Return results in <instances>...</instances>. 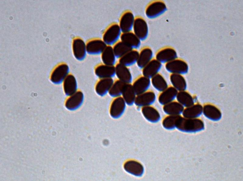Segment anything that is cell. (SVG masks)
<instances>
[{
  "instance_id": "obj_1",
  "label": "cell",
  "mask_w": 243,
  "mask_h": 181,
  "mask_svg": "<svg viewBox=\"0 0 243 181\" xmlns=\"http://www.w3.org/2000/svg\"><path fill=\"white\" fill-rule=\"evenodd\" d=\"M176 128L182 132L195 133L203 130L204 125L203 121L198 118H187L179 115L176 122Z\"/></svg>"
},
{
  "instance_id": "obj_2",
  "label": "cell",
  "mask_w": 243,
  "mask_h": 181,
  "mask_svg": "<svg viewBox=\"0 0 243 181\" xmlns=\"http://www.w3.org/2000/svg\"><path fill=\"white\" fill-rule=\"evenodd\" d=\"M121 32L118 24L112 23L103 32L102 40L107 45H113L119 40Z\"/></svg>"
},
{
  "instance_id": "obj_3",
  "label": "cell",
  "mask_w": 243,
  "mask_h": 181,
  "mask_svg": "<svg viewBox=\"0 0 243 181\" xmlns=\"http://www.w3.org/2000/svg\"><path fill=\"white\" fill-rule=\"evenodd\" d=\"M166 5L162 0H153L146 5L145 13L148 18H155L164 13L167 10Z\"/></svg>"
},
{
  "instance_id": "obj_4",
  "label": "cell",
  "mask_w": 243,
  "mask_h": 181,
  "mask_svg": "<svg viewBox=\"0 0 243 181\" xmlns=\"http://www.w3.org/2000/svg\"><path fill=\"white\" fill-rule=\"evenodd\" d=\"M165 67L171 73L183 75L187 74L188 71L187 63L184 60L177 58L165 63Z\"/></svg>"
},
{
  "instance_id": "obj_5",
  "label": "cell",
  "mask_w": 243,
  "mask_h": 181,
  "mask_svg": "<svg viewBox=\"0 0 243 181\" xmlns=\"http://www.w3.org/2000/svg\"><path fill=\"white\" fill-rule=\"evenodd\" d=\"M133 29L134 33L140 40L143 41L147 38L148 34V25L142 17L137 16L135 17Z\"/></svg>"
},
{
  "instance_id": "obj_6",
  "label": "cell",
  "mask_w": 243,
  "mask_h": 181,
  "mask_svg": "<svg viewBox=\"0 0 243 181\" xmlns=\"http://www.w3.org/2000/svg\"><path fill=\"white\" fill-rule=\"evenodd\" d=\"M72 49L73 55L79 61L83 60L86 55V43L79 37H74L72 42Z\"/></svg>"
},
{
  "instance_id": "obj_7",
  "label": "cell",
  "mask_w": 243,
  "mask_h": 181,
  "mask_svg": "<svg viewBox=\"0 0 243 181\" xmlns=\"http://www.w3.org/2000/svg\"><path fill=\"white\" fill-rule=\"evenodd\" d=\"M86 43L87 53L92 55L101 54L107 46L102 39L98 38L90 39Z\"/></svg>"
},
{
  "instance_id": "obj_8",
  "label": "cell",
  "mask_w": 243,
  "mask_h": 181,
  "mask_svg": "<svg viewBox=\"0 0 243 181\" xmlns=\"http://www.w3.org/2000/svg\"><path fill=\"white\" fill-rule=\"evenodd\" d=\"M126 105L122 96L114 98L110 107L109 113L111 116L115 119L120 117L125 110Z\"/></svg>"
},
{
  "instance_id": "obj_9",
  "label": "cell",
  "mask_w": 243,
  "mask_h": 181,
  "mask_svg": "<svg viewBox=\"0 0 243 181\" xmlns=\"http://www.w3.org/2000/svg\"><path fill=\"white\" fill-rule=\"evenodd\" d=\"M177 58L176 51L173 47L169 46L161 48L156 53L155 58L161 63H166Z\"/></svg>"
},
{
  "instance_id": "obj_10",
  "label": "cell",
  "mask_w": 243,
  "mask_h": 181,
  "mask_svg": "<svg viewBox=\"0 0 243 181\" xmlns=\"http://www.w3.org/2000/svg\"><path fill=\"white\" fill-rule=\"evenodd\" d=\"M69 69L67 64L62 63L54 69L51 76V80L55 84H60L69 74Z\"/></svg>"
},
{
  "instance_id": "obj_11",
  "label": "cell",
  "mask_w": 243,
  "mask_h": 181,
  "mask_svg": "<svg viewBox=\"0 0 243 181\" xmlns=\"http://www.w3.org/2000/svg\"><path fill=\"white\" fill-rule=\"evenodd\" d=\"M134 20L135 17L131 11L126 10L123 12L120 17L118 24L122 32L131 31Z\"/></svg>"
},
{
  "instance_id": "obj_12",
  "label": "cell",
  "mask_w": 243,
  "mask_h": 181,
  "mask_svg": "<svg viewBox=\"0 0 243 181\" xmlns=\"http://www.w3.org/2000/svg\"><path fill=\"white\" fill-rule=\"evenodd\" d=\"M84 100L83 93L80 90H78L75 93L69 96L65 101V106L69 110L75 111L82 106Z\"/></svg>"
},
{
  "instance_id": "obj_13",
  "label": "cell",
  "mask_w": 243,
  "mask_h": 181,
  "mask_svg": "<svg viewBox=\"0 0 243 181\" xmlns=\"http://www.w3.org/2000/svg\"><path fill=\"white\" fill-rule=\"evenodd\" d=\"M156 98V94L153 91L147 90L136 95L134 104L137 107L141 108L151 105L154 103Z\"/></svg>"
},
{
  "instance_id": "obj_14",
  "label": "cell",
  "mask_w": 243,
  "mask_h": 181,
  "mask_svg": "<svg viewBox=\"0 0 243 181\" xmlns=\"http://www.w3.org/2000/svg\"><path fill=\"white\" fill-rule=\"evenodd\" d=\"M94 73L99 79L112 78L115 74L114 66L106 65L103 63L97 65L95 68Z\"/></svg>"
},
{
  "instance_id": "obj_15",
  "label": "cell",
  "mask_w": 243,
  "mask_h": 181,
  "mask_svg": "<svg viewBox=\"0 0 243 181\" xmlns=\"http://www.w3.org/2000/svg\"><path fill=\"white\" fill-rule=\"evenodd\" d=\"M115 74L118 79L125 84H131L132 76L128 67L119 63L115 66Z\"/></svg>"
},
{
  "instance_id": "obj_16",
  "label": "cell",
  "mask_w": 243,
  "mask_h": 181,
  "mask_svg": "<svg viewBox=\"0 0 243 181\" xmlns=\"http://www.w3.org/2000/svg\"><path fill=\"white\" fill-rule=\"evenodd\" d=\"M178 92L172 86H168L159 95L158 97L159 103L163 106L174 101Z\"/></svg>"
},
{
  "instance_id": "obj_17",
  "label": "cell",
  "mask_w": 243,
  "mask_h": 181,
  "mask_svg": "<svg viewBox=\"0 0 243 181\" xmlns=\"http://www.w3.org/2000/svg\"><path fill=\"white\" fill-rule=\"evenodd\" d=\"M162 67V63L156 58H153L142 68L143 76L151 79L159 73Z\"/></svg>"
},
{
  "instance_id": "obj_18",
  "label": "cell",
  "mask_w": 243,
  "mask_h": 181,
  "mask_svg": "<svg viewBox=\"0 0 243 181\" xmlns=\"http://www.w3.org/2000/svg\"><path fill=\"white\" fill-rule=\"evenodd\" d=\"M114 82L112 78L100 79L95 84V90L96 93L101 97L105 96L108 93Z\"/></svg>"
},
{
  "instance_id": "obj_19",
  "label": "cell",
  "mask_w": 243,
  "mask_h": 181,
  "mask_svg": "<svg viewBox=\"0 0 243 181\" xmlns=\"http://www.w3.org/2000/svg\"><path fill=\"white\" fill-rule=\"evenodd\" d=\"M150 84V79L142 75L136 78L132 85L137 95L148 90Z\"/></svg>"
},
{
  "instance_id": "obj_20",
  "label": "cell",
  "mask_w": 243,
  "mask_h": 181,
  "mask_svg": "<svg viewBox=\"0 0 243 181\" xmlns=\"http://www.w3.org/2000/svg\"><path fill=\"white\" fill-rule=\"evenodd\" d=\"M202 113L206 118L213 121H219L222 117L220 110L211 104H206L203 106Z\"/></svg>"
},
{
  "instance_id": "obj_21",
  "label": "cell",
  "mask_w": 243,
  "mask_h": 181,
  "mask_svg": "<svg viewBox=\"0 0 243 181\" xmlns=\"http://www.w3.org/2000/svg\"><path fill=\"white\" fill-rule=\"evenodd\" d=\"M120 40L130 47L132 49L139 47L141 44V40L132 31L122 32Z\"/></svg>"
},
{
  "instance_id": "obj_22",
  "label": "cell",
  "mask_w": 243,
  "mask_h": 181,
  "mask_svg": "<svg viewBox=\"0 0 243 181\" xmlns=\"http://www.w3.org/2000/svg\"><path fill=\"white\" fill-rule=\"evenodd\" d=\"M153 52L151 49L148 46L142 48L139 52L136 63L140 68H143L153 59Z\"/></svg>"
},
{
  "instance_id": "obj_23",
  "label": "cell",
  "mask_w": 243,
  "mask_h": 181,
  "mask_svg": "<svg viewBox=\"0 0 243 181\" xmlns=\"http://www.w3.org/2000/svg\"><path fill=\"white\" fill-rule=\"evenodd\" d=\"M63 87L65 94L69 96L78 91V85L75 77L69 74L63 81Z\"/></svg>"
},
{
  "instance_id": "obj_24",
  "label": "cell",
  "mask_w": 243,
  "mask_h": 181,
  "mask_svg": "<svg viewBox=\"0 0 243 181\" xmlns=\"http://www.w3.org/2000/svg\"><path fill=\"white\" fill-rule=\"evenodd\" d=\"M125 170L129 173L134 176L140 177L143 175L144 169L139 162L134 160H129L124 164Z\"/></svg>"
},
{
  "instance_id": "obj_25",
  "label": "cell",
  "mask_w": 243,
  "mask_h": 181,
  "mask_svg": "<svg viewBox=\"0 0 243 181\" xmlns=\"http://www.w3.org/2000/svg\"><path fill=\"white\" fill-rule=\"evenodd\" d=\"M141 112L144 118L150 122L156 123L160 119L159 112L152 105L142 107Z\"/></svg>"
},
{
  "instance_id": "obj_26",
  "label": "cell",
  "mask_w": 243,
  "mask_h": 181,
  "mask_svg": "<svg viewBox=\"0 0 243 181\" xmlns=\"http://www.w3.org/2000/svg\"><path fill=\"white\" fill-rule=\"evenodd\" d=\"M139 52L136 49H132L119 58V63L127 67L131 66L137 63Z\"/></svg>"
},
{
  "instance_id": "obj_27",
  "label": "cell",
  "mask_w": 243,
  "mask_h": 181,
  "mask_svg": "<svg viewBox=\"0 0 243 181\" xmlns=\"http://www.w3.org/2000/svg\"><path fill=\"white\" fill-rule=\"evenodd\" d=\"M184 107L177 101L174 100L163 105L164 112L168 115H180Z\"/></svg>"
},
{
  "instance_id": "obj_28",
  "label": "cell",
  "mask_w": 243,
  "mask_h": 181,
  "mask_svg": "<svg viewBox=\"0 0 243 181\" xmlns=\"http://www.w3.org/2000/svg\"><path fill=\"white\" fill-rule=\"evenodd\" d=\"M203 106L199 104H194L185 108L182 113L183 117L187 118H198L202 114Z\"/></svg>"
},
{
  "instance_id": "obj_29",
  "label": "cell",
  "mask_w": 243,
  "mask_h": 181,
  "mask_svg": "<svg viewBox=\"0 0 243 181\" xmlns=\"http://www.w3.org/2000/svg\"><path fill=\"white\" fill-rule=\"evenodd\" d=\"M122 96L127 105L131 106L134 104L136 95L132 84H125Z\"/></svg>"
},
{
  "instance_id": "obj_30",
  "label": "cell",
  "mask_w": 243,
  "mask_h": 181,
  "mask_svg": "<svg viewBox=\"0 0 243 181\" xmlns=\"http://www.w3.org/2000/svg\"><path fill=\"white\" fill-rule=\"evenodd\" d=\"M170 79L172 86L178 91L186 90L187 87V82L182 75L171 73Z\"/></svg>"
},
{
  "instance_id": "obj_31",
  "label": "cell",
  "mask_w": 243,
  "mask_h": 181,
  "mask_svg": "<svg viewBox=\"0 0 243 181\" xmlns=\"http://www.w3.org/2000/svg\"><path fill=\"white\" fill-rule=\"evenodd\" d=\"M103 63L107 65L114 66L116 62V56L112 47L107 45L101 54Z\"/></svg>"
},
{
  "instance_id": "obj_32",
  "label": "cell",
  "mask_w": 243,
  "mask_h": 181,
  "mask_svg": "<svg viewBox=\"0 0 243 181\" xmlns=\"http://www.w3.org/2000/svg\"><path fill=\"white\" fill-rule=\"evenodd\" d=\"M176 98L177 101L184 107H188L195 104L194 98L185 90L178 91Z\"/></svg>"
},
{
  "instance_id": "obj_33",
  "label": "cell",
  "mask_w": 243,
  "mask_h": 181,
  "mask_svg": "<svg viewBox=\"0 0 243 181\" xmlns=\"http://www.w3.org/2000/svg\"><path fill=\"white\" fill-rule=\"evenodd\" d=\"M151 83L157 91L161 92L168 87L167 83L163 76L158 73L151 78Z\"/></svg>"
},
{
  "instance_id": "obj_34",
  "label": "cell",
  "mask_w": 243,
  "mask_h": 181,
  "mask_svg": "<svg viewBox=\"0 0 243 181\" xmlns=\"http://www.w3.org/2000/svg\"><path fill=\"white\" fill-rule=\"evenodd\" d=\"M112 47L116 58L118 59L132 49L120 40L115 43Z\"/></svg>"
},
{
  "instance_id": "obj_35",
  "label": "cell",
  "mask_w": 243,
  "mask_h": 181,
  "mask_svg": "<svg viewBox=\"0 0 243 181\" xmlns=\"http://www.w3.org/2000/svg\"><path fill=\"white\" fill-rule=\"evenodd\" d=\"M125 84L118 79L114 81L108 93L109 95L114 98L121 96Z\"/></svg>"
},
{
  "instance_id": "obj_36",
  "label": "cell",
  "mask_w": 243,
  "mask_h": 181,
  "mask_svg": "<svg viewBox=\"0 0 243 181\" xmlns=\"http://www.w3.org/2000/svg\"><path fill=\"white\" fill-rule=\"evenodd\" d=\"M179 115H168L163 120L162 125L167 130H172L176 128L177 120Z\"/></svg>"
}]
</instances>
